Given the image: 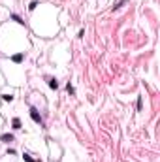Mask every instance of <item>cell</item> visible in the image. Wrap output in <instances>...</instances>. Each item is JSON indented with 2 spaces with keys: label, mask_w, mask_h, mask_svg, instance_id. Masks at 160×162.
Masks as SVG:
<instances>
[{
  "label": "cell",
  "mask_w": 160,
  "mask_h": 162,
  "mask_svg": "<svg viewBox=\"0 0 160 162\" xmlns=\"http://www.w3.org/2000/svg\"><path fill=\"white\" fill-rule=\"evenodd\" d=\"M30 119H32L34 123H38V125H41V123H43V121H41V115L38 113L36 108H30Z\"/></svg>",
  "instance_id": "1"
},
{
  "label": "cell",
  "mask_w": 160,
  "mask_h": 162,
  "mask_svg": "<svg viewBox=\"0 0 160 162\" xmlns=\"http://www.w3.org/2000/svg\"><path fill=\"white\" fill-rule=\"evenodd\" d=\"M2 98H4L6 102H11V100H13V96H11V94H2Z\"/></svg>",
  "instance_id": "8"
},
{
  "label": "cell",
  "mask_w": 160,
  "mask_h": 162,
  "mask_svg": "<svg viewBox=\"0 0 160 162\" xmlns=\"http://www.w3.org/2000/svg\"><path fill=\"white\" fill-rule=\"evenodd\" d=\"M11 19H13V21H17V23H19V25H23V23H25V21H23V19L19 17V15H15V13H13V15H11Z\"/></svg>",
  "instance_id": "6"
},
{
  "label": "cell",
  "mask_w": 160,
  "mask_h": 162,
  "mask_svg": "<svg viewBox=\"0 0 160 162\" xmlns=\"http://www.w3.org/2000/svg\"><path fill=\"white\" fill-rule=\"evenodd\" d=\"M36 6H38V2H36V0H34V2H30V6H28V9H34V8H36Z\"/></svg>",
  "instance_id": "10"
},
{
  "label": "cell",
  "mask_w": 160,
  "mask_h": 162,
  "mask_svg": "<svg viewBox=\"0 0 160 162\" xmlns=\"http://www.w3.org/2000/svg\"><path fill=\"white\" fill-rule=\"evenodd\" d=\"M11 125H13V128H15V130H19V128H21V119H19V117H15L13 121H11Z\"/></svg>",
  "instance_id": "2"
},
{
  "label": "cell",
  "mask_w": 160,
  "mask_h": 162,
  "mask_svg": "<svg viewBox=\"0 0 160 162\" xmlns=\"http://www.w3.org/2000/svg\"><path fill=\"white\" fill-rule=\"evenodd\" d=\"M66 89H68V92H70V94H73V87L70 85V83H68V85H66Z\"/></svg>",
  "instance_id": "11"
},
{
  "label": "cell",
  "mask_w": 160,
  "mask_h": 162,
  "mask_svg": "<svg viewBox=\"0 0 160 162\" xmlns=\"http://www.w3.org/2000/svg\"><path fill=\"white\" fill-rule=\"evenodd\" d=\"M23 158H25V160H27V162H38V160H34V158H32L30 155H27V153L23 155Z\"/></svg>",
  "instance_id": "7"
},
{
  "label": "cell",
  "mask_w": 160,
  "mask_h": 162,
  "mask_svg": "<svg viewBox=\"0 0 160 162\" xmlns=\"http://www.w3.org/2000/svg\"><path fill=\"white\" fill-rule=\"evenodd\" d=\"M11 59H13V62H21V60H23V55H21V53H17V55H13Z\"/></svg>",
  "instance_id": "4"
},
{
  "label": "cell",
  "mask_w": 160,
  "mask_h": 162,
  "mask_svg": "<svg viewBox=\"0 0 160 162\" xmlns=\"http://www.w3.org/2000/svg\"><path fill=\"white\" fill-rule=\"evenodd\" d=\"M2 141H4V143H9V141H13V136L11 134H4L2 136Z\"/></svg>",
  "instance_id": "3"
},
{
  "label": "cell",
  "mask_w": 160,
  "mask_h": 162,
  "mask_svg": "<svg viewBox=\"0 0 160 162\" xmlns=\"http://www.w3.org/2000/svg\"><path fill=\"white\" fill-rule=\"evenodd\" d=\"M141 108H143V102H141V96L137 98V111H141Z\"/></svg>",
  "instance_id": "9"
},
{
  "label": "cell",
  "mask_w": 160,
  "mask_h": 162,
  "mask_svg": "<svg viewBox=\"0 0 160 162\" xmlns=\"http://www.w3.org/2000/svg\"><path fill=\"white\" fill-rule=\"evenodd\" d=\"M49 87H51V89H59V83H57V79H49Z\"/></svg>",
  "instance_id": "5"
}]
</instances>
